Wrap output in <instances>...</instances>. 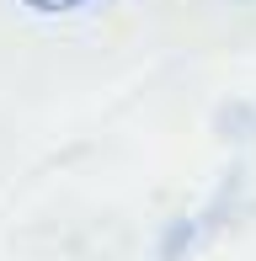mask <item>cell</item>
<instances>
[{
    "label": "cell",
    "instance_id": "cell-1",
    "mask_svg": "<svg viewBox=\"0 0 256 261\" xmlns=\"http://www.w3.org/2000/svg\"><path fill=\"white\" fill-rule=\"evenodd\" d=\"M32 11H48V16H59V11H75V6H86V0H27Z\"/></svg>",
    "mask_w": 256,
    "mask_h": 261
}]
</instances>
